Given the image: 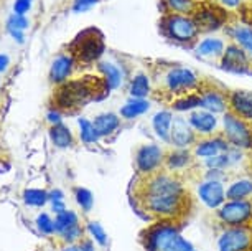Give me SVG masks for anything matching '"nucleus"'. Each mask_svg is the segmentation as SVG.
Here are the masks:
<instances>
[{"mask_svg":"<svg viewBox=\"0 0 252 251\" xmlns=\"http://www.w3.org/2000/svg\"><path fill=\"white\" fill-rule=\"evenodd\" d=\"M71 51H73V58L83 63H91V61L101 58L104 53V41L101 33L94 28L89 30H83L74 38L73 45H71Z\"/></svg>","mask_w":252,"mask_h":251,"instance_id":"obj_7","label":"nucleus"},{"mask_svg":"<svg viewBox=\"0 0 252 251\" xmlns=\"http://www.w3.org/2000/svg\"><path fill=\"white\" fill-rule=\"evenodd\" d=\"M30 3H32V0H17V3H15L17 15H25V13L30 10Z\"/></svg>","mask_w":252,"mask_h":251,"instance_id":"obj_43","label":"nucleus"},{"mask_svg":"<svg viewBox=\"0 0 252 251\" xmlns=\"http://www.w3.org/2000/svg\"><path fill=\"white\" fill-rule=\"evenodd\" d=\"M51 210H53L56 215H58V213L68 210V208L64 207V202L63 200H56V202H51Z\"/></svg>","mask_w":252,"mask_h":251,"instance_id":"obj_46","label":"nucleus"},{"mask_svg":"<svg viewBox=\"0 0 252 251\" xmlns=\"http://www.w3.org/2000/svg\"><path fill=\"white\" fill-rule=\"evenodd\" d=\"M226 50V45L222 38H218V36H206L201 41H198L196 46H194V53L199 58L206 60V58H220Z\"/></svg>","mask_w":252,"mask_h":251,"instance_id":"obj_22","label":"nucleus"},{"mask_svg":"<svg viewBox=\"0 0 252 251\" xmlns=\"http://www.w3.org/2000/svg\"><path fill=\"white\" fill-rule=\"evenodd\" d=\"M109 89L104 78L96 76H84L81 79H74V81L63 83L58 89L55 91L53 104L58 109H73L81 104H86L91 101L93 98H96L97 94H101V89Z\"/></svg>","mask_w":252,"mask_h":251,"instance_id":"obj_2","label":"nucleus"},{"mask_svg":"<svg viewBox=\"0 0 252 251\" xmlns=\"http://www.w3.org/2000/svg\"><path fill=\"white\" fill-rule=\"evenodd\" d=\"M46 121H48L51 126L60 124V122H63V112L60 109H51L48 111V114H46Z\"/></svg>","mask_w":252,"mask_h":251,"instance_id":"obj_42","label":"nucleus"},{"mask_svg":"<svg viewBox=\"0 0 252 251\" xmlns=\"http://www.w3.org/2000/svg\"><path fill=\"white\" fill-rule=\"evenodd\" d=\"M74 198H76V203L83 208L84 212H89L93 208V203H94V198H93V193L91 190L84 187H74Z\"/></svg>","mask_w":252,"mask_h":251,"instance_id":"obj_37","label":"nucleus"},{"mask_svg":"<svg viewBox=\"0 0 252 251\" xmlns=\"http://www.w3.org/2000/svg\"><path fill=\"white\" fill-rule=\"evenodd\" d=\"M48 200H50L48 192L43 190V188H27L23 192V202L28 207H36V208L45 207Z\"/></svg>","mask_w":252,"mask_h":251,"instance_id":"obj_32","label":"nucleus"},{"mask_svg":"<svg viewBox=\"0 0 252 251\" xmlns=\"http://www.w3.org/2000/svg\"><path fill=\"white\" fill-rule=\"evenodd\" d=\"M78 248L81 251H96V246H94V241L91 238H88V236H84L83 240L78 243Z\"/></svg>","mask_w":252,"mask_h":251,"instance_id":"obj_44","label":"nucleus"},{"mask_svg":"<svg viewBox=\"0 0 252 251\" xmlns=\"http://www.w3.org/2000/svg\"><path fill=\"white\" fill-rule=\"evenodd\" d=\"M251 18H252V12H251Z\"/></svg>","mask_w":252,"mask_h":251,"instance_id":"obj_50","label":"nucleus"},{"mask_svg":"<svg viewBox=\"0 0 252 251\" xmlns=\"http://www.w3.org/2000/svg\"><path fill=\"white\" fill-rule=\"evenodd\" d=\"M165 88L175 98L183 94L198 93L201 89V79L194 70L185 66H173L165 73Z\"/></svg>","mask_w":252,"mask_h":251,"instance_id":"obj_6","label":"nucleus"},{"mask_svg":"<svg viewBox=\"0 0 252 251\" xmlns=\"http://www.w3.org/2000/svg\"><path fill=\"white\" fill-rule=\"evenodd\" d=\"M196 193L199 200L211 210H218L227 200L226 188L222 185V182L218 180H201L196 188Z\"/></svg>","mask_w":252,"mask_h":251,"instance_id":"obj_16","label":"nucleus"},{"mask_svg":"<svg viewBox=\"0 0 252 251\" xmlns=\"http://www.w3.org/2000/svg\"><path fill=\"white\" fill-rule=\"evenodd\" d=\"M188 122L198 137L215 136V134H218V129H220L218 116L209 111H204V109H194L189 112Z\"/></svg>","mask_w":252,"mask_h":251,"instance_id":"obj_15","label":"nucleus"},{"mask_svg":"<svg viewBox=\"0 0 252 251\" xmlns=\"http://www.w3.org/2000/svg\"><path fill=\"white\" fill-rule=\"evenodd\" d=\"M227 200H252V179L239 177L226 188Z\"/></svg>","mask_w":252,"mask_h":251,"instance_id":"obj_25","label":"nucleus"},{"mask_svg":"<svg viewBox=\"0 0 252 251\" xmlns=\"http://www.w3.org/2000/svg\"><path fill=\"white\" fill-rule=\"evenodd\" d=\"M99 0H74L73 3V12H86L89 10L93 5H96Z\"/></svg>","mask_w":252,"mask_h":251,"instance_id":"obj_41","label":"nucleus"},{"mask_svg":"<svg viewBox=\"0 0 252 251\" xmlns=\"http://www.w3.org/2000/svg\"><path fill=\"white\" fill-rule=\"evenodd\" d=\"M211 220L218 228L251 226L252 228V200H226L215 210Z\"/></svg>","mask_w":252,"mask_h":251,"instance_id":"obj_3","label":"nucleus"},{"mask_svg":"<svg viewBox=\"0 0 252 251\" xmlns=\"http://www.w3.org/2000/svg\"><path fill=\"white\" fill-rule=\"evenodd\" d=\"M129 93H130L132 98H142V99H145L152 93V84H150L149 76H147V74H144V73L135 74L134 79L130 81Z\"/></svg>","mask_w":252,"mask_h":251,"instance_id":"obj_31","label":"nucleus"},{"mask_svg":"<svg viewBox=\"0 0 252 251\" xmlns=\"http://www.w3.org/2000/svg\"><path fill=\"white\" fill-rule=\"evenodd\" d=\"M78 223H79V216L76 212L73 210L61 212L55 216V235L56 236L64 235L69 228H73V226Z\"/></svg>","mask_w":252,"mask_h":251,"instance_id":"obj_29","label":"nucleus"},{"mask_svg":"<svg viewBox=\"0 0 252 251\" xmlns=\"http://www.w3.org/2000/svg\"><path fill=\"white\" fill-rule=\"evenodd\" d=\"M8 27V32H10V35L15 38L17 41H23V30L28 27V20L23 15H13L10 20L7 23Z\"/></svg>","mask_w":252,"mask_h":251,"instance_id":"obj_35","label":"nucleus"},{"mask_svg":"<svg viewBox=\"0 0 252 251\" xmlns=\"http://www.w3.org/2000/svg\"><path fill=\"white\" fill-rule=\"evenodd\" d=\"M199 27L191 15L166 13L161 18V33L175 43H191L198 38Z\"/></svg>","mask_w":252,"mask_h":251,"instance_id":"obj_4","label":"nucleus"},{"mask_svg":"<svg viewBox=\"0 0 252 251\" xmlns=\"http://www.w3.org/2000/svg\"><path fill=\"white\" fill-rule=\"evenodd\" d=\"M227 108L229 112L242 117L246 121H252V91L247 89H234L227 93Z\"/></svg>","mask_w":252,"mask_h":251,"instance_id":"obj_19","label":"nucleus"},{"mask_svg":"<svg viewBox=\"0 0 252 251\" xmlns=\"http://www.w3.org/2000/svg\"><path fill=\"white\" fill-rule=\"evenodd\" d=\"M76 65V60L71 55H60L56 56L50 70V79L56 84H63L71 76Z\"/></svg>","mask_w":252,"mask_h":251,"instance_id":"obj_21","label":"nucleus"},{"mask_svg":"<svg viewBox=\"0 0 252 251\" xmlns=\"http://www.w3.org/2000/svg\"><path fill=\"white\" fill-rule=\"evenodd\" d=\"M150 109V101L142 98H132L121 108V117L124 119H135Z\"/></svg>","mask_w":252,"mask_h":251,"instance_id":"obj_27","label":"nucleus"},{"mask_svg":"<svg viewBox=\"0 0 252 251\" xmlns=\"http://www.w3.org/2000/svg\"><path fill=\"white\" fill-rule=\"evenodd\" d=\"M227 35L234 40L236 45H239L246 51L247 56L252 61V25L246 22H236L226 28Z\"/></svg>","mask_w":252,"mask_h":251,"instance_id":"obj_20","label":"nucleus"},{"mask_svg":"<svg viewBox=\"0 0 252 251\" xmlns=\"http://www.w3.org/2000/svg\"><path fill=\"white\" fill-rule=\"evenodd\" d=\"M48 197H50V202H56V200H63V192L58 190V188H55V190L48 192Z\"/></svg>","mask_w":252,"mask_h":251,"instance_id":"obj_47","label":"nucleus"},{"mask_svg":"<svg viewBox=\"0 0 252 251\" xmlns=\"http://www.w3.org/2000/svg\"><path fill=\"white\" fill-rule=\"evenodd\" d=\"M193 250H194L193 245L188 240H185L182 235H178L163 251H193Z\"/></svg>","mask_w":252,"mask_h":251,"instance_id":"obj_40","label":"nucleus"},{"mask_svg":"<svg viewBox=\"0 0 252 251\" xmlns=\"http://www.w3.org/2000/svg\"><path fill=\"white\" fill-rule=\"evenodd\" d=\"M193 251H196V250H193Z\"/></svg>","mask_w":252,"mask_h":251,"instance_id":"obj_51","label":"nucleus"},{"mask_svg":"<svg viewBox=\"0 0 252 251\" xmlns=\"http://www.w3.org/2000/svg\"><path fill=\"white\" fill-rule=\"evenodd\" d=\"M251 58L247 53L241 48L239 45L231 43L226 45L224 53L221 56V68L227 71V73H236V74H244L251 68Z\"/></svg>","mask_w":252,"mask_h":251,"instance_id":"obj_12","label":"nucleus"},{"mask_svg":"<svg viewBox=\"0 0 252 251\" xmlns=\"http://www.w3.org/2000/svg\"><path fill=\"white\" fill-rule=\"evenodd\" d=\"M191 17L201 32H215L226 23V8L220 3H196Z\"/></svg>","mask_w":252,"mask_h":251,"instance_id":"obj_11","label":"nucleus"},{"mask_svg":"<svg viewBox=\"0 0 252 251\" xmlns=\"http://www.w3.org/2000/svg\"><path fill=\"white\" fill-rule=\"evenodd\" d=\"M78 126H79V136H81V141L84 142V144H94L99 136L96 129H94V124L93 121L86 119V117H79L78 121Z\"/></svg>","mask_w":252,"mask_h":251,"instance_id":"obj_34","label":"nucleus"},{"mask_svg":"<svg viewBox=\"0 0 252 251\" xmlns=\"http://www.w3.org/2000/svg\"><path fill=\"white\" fill-rule=\"evenodd\" d=\"M61 251H81V250L78 248V245H66L61 248Z\"/></svg>","mask_w":252,"mask_h":251,"instance_id":"obj_49","label":"nucleus"},{"mask_svg":"<svg viewBox=\"0 0 252 251\" xmlns=\"http://www.w3.org/2000/svg\"><path fill=\"white\" fill-rule=\"evenodd\" d=\"M199 99H201V106L199 109L209 111L213 114H226L227 112V93L220 91L216 88H201L199 89Z\"/></svg>","mask_w":252,"mask_h":251,"instance_id":"obj_18","label":"nucleus"},{"mask_svg":"<svg viewBox=\"0 0 252 251\" xmlns=\"http://www.w3.org/2000/svg\"><path fill=\"white\" fill-rule=\"evenodd\" d=\"M173 112L170 109L158 111L152 119V127L154 132L158 136L160 141L170 144V137H172V126H173Z\"/></svg>","mask_w":252,"mask_h":251,"instance_id":"obj_23","label":"nucleus"},{"mask_svg":"<svg viewBox=\"0 0 252 251\" xmlns=\"http://www.w3.org/2000/svg\"><path fill=\"white\" fill-rule=\"evenodd\" d=\"M86 230L89 231V235L93 236V240L96 241L97 245L101 246H106L107 245V233L104 231V226L99 223V221H89V223L86 225Z\"/></svg>","mask_w":252,"mask_h":251,"instance_id":"obj_39","label":"nucleus"},{"mask_svg":"<svg viewBox=\"0 0 252 251\" xmlns=\"http://www.w3.org/2000/svg\"><path fill=\"white\" fill-rule=\"evenodd\" d=\"M165 150L157 144H144L137 149L135 154V169L140 175H152L163 170L165 165Z\"/></svg>","mask_w":252,"mask_h":251,"instance_id":"obj_10","label":"nucleus"},{"mask_svg":"<svg viewBox=\"0 0 252 251\" xmlns=\"http://www.w3.org/2000/svg\"><path fill=\"white\" fill-rule=\"evenodd\" d=\"M168 13H182L191 15L196 8V0H163Z\"/></svg>","mask_w":252,"mask_h":251,"instance_id":"obj_33","label":"nucleus"},{"mask_svg":"<svg viewBox=\"0 0 252 251\" xmlns=\"http://www.w3.org/2000/svg\"><path fill=\"white\" fill-rule=\"evenodd\" d=\"M218 251H252L251 226H231L222 228L216 241Z\"/></svg>","mask_w":252,"mask_h":251,"instance_id":"obj_9","label":"nucleus"},{"mask_svg":"<svg viewBox=\"0 0 252 251\" xmlns=\"http://www.w3.org/2000/svg\"><path fill=\"white\" fill-rule=\"evenodd\" d=\"M201 106V99H199V93H189V94H183V96H178L173 99L172 103V109L178 111V112H187V111H194L199 109Z\"/></svg>","mask_w":252,"mask_h":251,"instance_id":"obj_30","label":"nucleus"},{"mask_svg":"<svg viewBox=\"0 0 252 251\" xmlns=\"http://www.w3.org/2000/svg\"><path fill=\"white\" fill-rule=\"evenodd\" d=\"M94 129H96L99 139L101 137H107L114 134L119 127H121V117L114 112H104V114H99L93 119Z\"/></svg>","mask_w":252,"mask_h":251,"instance_id":"obj_24","label":"nucleus"},{"mask_svg":"<svg viewBox=\"0 0 252 251\" xmlns=\"http://www.w3.org/2000/svg\"><path fill=\"white\" fill-rule=\"evenodd\" d=\"M48 134H50L51 142H53L56 147H60V149H68V147H71V145L74 144L73 132H71L69 127L66 124H63V122L51 126Z\"/></svg>","mask_w":252,"mask_h":251,"instance_id":"obj_26","label":"nucleus"},{"mask_svg":"<svg viewBox=\"0 0 252 251\" xmlns=\"http://www.w3.org/2000/svg\"><path fill=\"white\" fill-rule=\"evenodd\" d=\"M84 236H86V231H84L83 225L78 223V225H74L73 228H69L64 235H61L60 238L64 245H78Z\"/></svg>","mask_w":252,"mask_h":251,"instance_id":"obj_38","label":"nucleus"},{"mask_svg":"<svg viewBox=\"0 0 252 251\" xmlns=\"http://www.w3.org/2000/svg\"><path fill=\"white\" fill-rule=\"evenodd\" d=\"M36 228L41 235L51 236L55 235V218H51L48 212H43L36 216Z\"/></svg>","mask_w":252,"mask_h":251,"instance_id":"obj_36","label":"nucleus"},{"mask_svg":"<svg viewBox=\"0 0 252 251\" xmlns=\"http://www.w3.org/2000/svg\"><path fill=\"white\" fill-rule=\"evenodd\" d=\"M132 200L149 220L177 223L187 218L193 205L185 179L165 169L152 175H139L132 185Z\"/></svg>","mask_w":252,"mask_h":251,"instance_id":"obj_1","label":"nucleus"},{"mask_svg":"<svg viewBox=\"0 0 252 251\" xmlns=\"http://www.w3.org/2000/svg\"><path fill=\"white\" fill-rule=\"evenodd\" d=\"M218 2H220L226 10H236V8L241 7L242 0H218Z\"/></svg>","mask_w":252,"mask_h":251,"instance_id":"obj_45","label":"nucleus"},{"mask_svg":"<svg viewBox=\"0 0 252 251\" xmlns=\"http://www.w3.org/2000/svg\"><path fill=\"white\" fill-rule=\"evenodd\" d=\"M194 154L191 149H178L175 147L173 150L165 154V165L163 169L166 172H172L180 177H185V174L193 170L194 167Z\"/></svg>","mask_w":252,"mask_h":251,"instance_id":"obj_13","label":"nucleus"},{"mask_svg":"<svg viewBox=\"0 0 252 251\" xmlns=\"http://www.w3.org/2000/svg\"><path fill=\"white\" fill-rule=\"evenodd\" d=\"M221 127V134L226 137L232 147L242 150L252 149V121H246L227 111L226 114H222Z\"/></svg>","mask_w":252,"mask_h":251,"instance_id":"obj_5","label":"nucleus"},{"mask_svg":"<svg viewBox=\"0 0 252 251\" xmlns=\"http://www.w3.org/2000/svg\"><path fill=\"white\" fill-rule=\"evenodd\" d=\"M99 71L102 73V78L109 89L121 88L124 74H122V70L119 68L117 65L109 63V61H101V63H99Z\"/></svg>","mask_w":252,"mask_h":251,"instance_id":"obj_28","label":"nucleus"},{"mask_svg":"<svg viewBox=\"0 0 252 251\" xmlns=\"http://www.w3.org/2000/svg\"><path fill=\"white\" fill-rule=\"evenodd\" d=\"M8 66V56L0 55V71H3Z\"/></svg>","mask_w":252,"mask_h":251,"instance_id":"obj_48","label":"nucleus"},{"mask_svg":"<svg viewBox=\"0 0 252 251\" xmlns=\"http://www.w3.org/2000/svg\"><path fill=\"white\" fill-rule=\"evenodd\" d=\"M232 145L227 142V139L222 134H215L209 137H199V139L194 142V145L191 147L194 157L199 159H209L215 157L218 154H222L226 150H229Z\"/></svg>","mask_w":252,"mask_h":251,"instance_id":"obj_14","label":"nucleus"},{"mask_svg":"<svg viewBox=\"0 0 252 251\" xmlns=\"http://www.w3.org/2000/svg\"><path fill=\"white\" fill-rule=\"evenodd\" d=\"M196 141H198V136L194 134V131L191 129V126H189L188 119H185L182 116L173 117L170 144L178 149H191Z\"/></svg>","mask_w":252,"mask_h":251,"instance_id":"obj_17","label":"nucleus"},{"mask_svg":"<svg viewBox=\"0 0 252 251\" xmlns=\"http://www.w3.org/2000/svg\"><path fill=\"white\" fill-rule=\"evenodd\" d=\"M182 223L177 221H155L142 235V241L147 251H163L180 235Z\"/></svg>","mask_w":252,"mask_h":251,"instance_id":"obj_8","label":"nucleus"}]
</instances>
